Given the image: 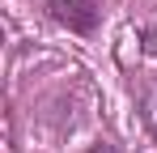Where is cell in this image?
<instances>
[{
  "mask_svg": "<svg viewBox=\"0 0 157 153\" xmlns=\"http://www.w3.org/2000/svg\"><path fill=\"white\" fill-rule=\"evenodd\" d=\"M144 124H149V132L157 136V89H153V98H149V106H144Z\"/></svg>",
  "mask_w": 157,
  "mask_h": 153,
  "instance_id": "2",
  "label": "cell"
},
{
  "mask_svg": "<svg viewBox=\"0 0 157 153\" xmlns=\"http://www.w3.org/2000/svg\"><path fill=\"white\" fill-rule=\"evenodd\" d=\"M89 153H115V145H110V140H98V145H94Z\"/></svg>",
  "mask_w": 157,
  "mask_h": 153,
  "instance_id": "3",
  "label": "cell"
},
{
  "mask_svg": "<svg viewBox=\"0 0 157 153\" xmlns=\"http://www.w3.org/2000/svg\"><path fill=\"white\" fill-rule=\"evenodd\" d=\"M47 17L55 26H64L68 34L94 38L102 26V9H98V0H47Z\"/></svg>",
  "mask_w": 157,
  "mask_h": 153,
  "instance_id": "1",
  "label": "cell"
}]
</instances>
